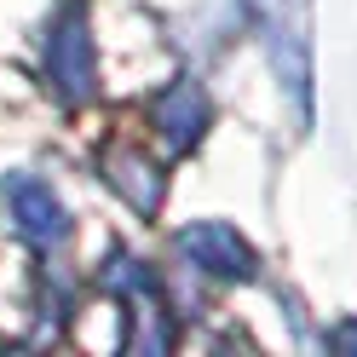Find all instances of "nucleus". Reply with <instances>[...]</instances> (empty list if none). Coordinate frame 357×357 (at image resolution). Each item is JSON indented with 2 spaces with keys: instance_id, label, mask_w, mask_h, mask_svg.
Segmentation results:
<instances>
[{
  "instance_id": "nucleus-4",
  "label": "nucleus",
  "mask_w": 357,
  "mask_h": 357,
  "mask_svg": "<svg viewBox=\"0 0 357 357\" xmlns=\"http://www.w3.org/2000/svg\"><path fill=\"white\" fill-rule=\"evenodd\" d=\"M0 202H6L12 225L24 231L29 242H40V248H52V242L70 236V213H63V202L52 196L47 178H35V173H12L6 185H0Z\"/></svg>"
},
{
  "instance_id": "nucleus-5",
  "label": "nucleus",
  "mask_w": 357,
  "mask_h": 357,
  "mask_svg": "<svg viewBox=\"0 0 357 357\" xmlns=\"http://www.w3.org/2000/svg\"><path fill=\"white\" fill-rule=\"evenodd\" d=\"M98 173H104V185L116 190L132 213H155V208H162V196H167L162 167H155L144 150H132V144H109L98 155Z\"/></svg>"
},
{
  "instance_id": "nucleus-1",
  "label": "nucleus",
  "mask_w": 357,
  "mask_h": 357,
  "mask_svg": "<svg viewBox=\"0 0 357 357\" xmlns=\"http://www.w3.org/2000/svg\"><path fill=\"white\" fill-rule=\"evenodd\" d=\"M47 86L70 109L98 98V58H93V17H86V6H63L52 17V29H47Z\"/></svg>"
},
{
  "instance_id": "nucleus-2",
  "label": "nucleus",
  "mask_w": 357,
  "mask_h": 357,
  "mask_svg": "<svg viewBox=\"0 0 357 357\" xmlns=\"http://www.w3.org/2000/svg\"><path fill=\"white\" fill-rule=\"evenodd\" d=\"M178 254H185L196 271L219 277V282H254V271H259L248 236L236 225H225V219H196V225H185L178 231Z\"/></svg>"
},
{
  "instance_id": "nucleus-3",
  "label": "nucleus",
  "mask_w": 357,
  "mask_h": 357,
  "mask_svg": "<svg viewBox=\"0 0 357 357\" xmlns=\"http://www.w3.org/2000/svg\"><path fill=\"white\" fill-rule=\"evenodd\" d=\"M208 121H213V104H208V93H202V81H190V75L167 81L162 93L150 98V127L162 132V144L178 150V155L202 144Z\"/></svg>"
}]
</instances>
